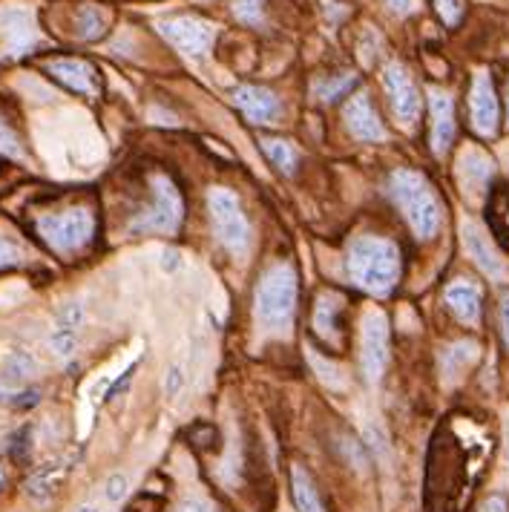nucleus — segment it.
Returning <instances> with one entry per match:
<instances>
[{"instance_id":"obj_1","label":"nucleus","mask_w":509,"mask_h":512,"mask_svg":"<svg viewBox=\"0 0 509 512\" xmlns=\"http://www.w3.org/2000/svg\"><path fill=\"white\" fill-rule=\"evenodd\" d=\"M346 268L357 288L369 291L371 297H386L400 280V251L389 239L360 236L348 245Z\"/></svg>"},{"instance_id":"obj_2","label":"nucleus","mask_w":509,"mask_h":512,"mask_svg":"<svg viewBox=\"0 0 509 512\" xmlns=\"http://www.w3.org/2000/svg\"><path fill=\"white\" fill-rule=\"evenodd\" d=\"M297 311V274L279 262L262 274L256 285V320L271 337H285Z\"/></svg>"},{"instance_id":"obj_3","label":"nucleus","mask_w":509,"mask_h":512,"mask_svg":"<svg viewBox=\"0 0 509 512\" xmlns=\"http://www.w3.org/2000/svg\"><path fill=\"white\" fill-rule=\"evenodd\" d=\"M389 190H392V199L400 205L406 222L412 225V231L420 236V239H432L435 233L440 231V202L435 196V190L429 187V182L415 173V170H397L389 182Z\"/></svg>"},{"instance_id":"obj_4","label":"nucleus","mask_w":509,"mask_h":512,"mask_svg":"<svg viewBox=\"0 0 509 512\" xmlns=\"http://www.w3.org/2000/svg\"><path fill=\"white\" fill-rule=\"evenodd\" d=\"M95 219L87 208H72L64 213H49L38 219V233L44 236L52 251L58 254H75L93 239Z\"/></svg>"},{"instance_id":"obj_5","label":"nucleus","mask_w":509,"mask_h":512,"mask_svg":"<svg viewBox=\"0 0 509 512\" xmlns=\"http://www.w3.org/2000/svg\"><path fill=\"white\" fill-rule=\"evenodd\" d=\"M208 205L216 239L233 254H245L248 242H251V228H248V219L239 208V199L233 196L231 190L216 187V190H210Z\"/></svg>"},{"instance_id":"obj_6","label":"nucleus","mask_w":509,"mask_h":512,"mask_svg":"<svg viewBox=\"0 0 509 512\" xmlns=\"http://www.w3.org/2000/svg\"><path fill=\"white\" fill-rule=\"evenodd\" d=\"M389 363V323L386 314L369 308L360 320V366L371 386L380 383Z\"/></svg>"},{"instance_id":"obj_7","label":"nucleus","mask_w":509,"mask_h":512,"mask_svg":"<svg viewBox=\"0 0 509 512\" xmlns=\"http://www.w3.org/2000/svg\"><path fill=\"white\" fill-rule=\"evenodd\" d=\"M179 222H182V196L170 179L156 176L153 179V205L141 210L130 228L144 233H173L179 228Z\"/></svg>"},{"instance_id":"obj_8","label":"nucleus","mask_w":509,"mask_h":512,"mask_svg":"<svg viewBox=\"0 0 509 512\" xmlns=\"http://www.w3.org/2000/svg\"><path fill=\"white\" fill-rule=\"evenodd\" d=\"M159 32L185 58H193V61L208 58L210 47L216 41V26L202 21V18H170V21H159Z\"/></svg>"},{"instance_id":"obj_9","label":"nucleus","mask_w":509,"mask_h":512,"mask_svg":"<svg viewBox=\"0 0 509 512\" xmlns=\"http://www.w3.org/2000/svg\"><path fill=\"white\" fill-rule=\"evenodd\" d=\"M383 87L392 98L394 116L403 127H415L417 116H420V93H417L415 81L409 78V72L400 64H389L383 70Z\"/></svg>"},{"instance_id":"obj_10","label":"nucleus","mask_w":509,"mask_h":512,"mask_svg":"<svg viewBox=\"0 0 509 512\" xmlns=\"http://www.w3.org/2000/svg\"><path fill=\"white\" fill-rule=\"evenodd\" d=\"M461 236H463V248H466V254L475 259V265L484 271L489 280L492 282L509 280L507 262H504V256L498 254V248L489 242V236L484 233V228H478L475 222H463Z\"/></svg>"},{"instance_id":"obj_11","label":"nucleus","mask_w":509,"mask_h":512,"mask_svg":"<svg viewBox=\"0 0 509 512\" xmlns=\"http://www.w3.org/2000/svg\"><path fill=\"white\" fill-rule=\"evenodd\" d=\"M0 32H3L6 49L12 55H24L26 49L38 41L32 9H26V6H3L0 9Z\"/></svg>"},{"instance_id":"obj_12","label":"nucleus","mask_w":509,"mask_h":512,"mask_svg":"<svg viewBox=\"0 0 509 512\" xmlns=\"http://www.w3.org/2000/svg\"><path fill=\"white\" fill-rule=\"evenodd\" d=\"M469 107H472V127L478 136H495L498 130V101L492 90V78L486 72H478L472 81V95H469Z\"/></svg>"},{"instance_id":"obj_13","label":"nucleus","mask_w":509,"mask_h":512,"mask_svg":"<svg viewBox=\"0 0 509 512\" xmlns=\"http://www.w3.org/2000/svg\"><path fill=\"white\" fill-rule=\"evenodd\" d=\"M346 124L357 141H386V130L366 93L354 95L346 104Z\"/></svg>"},{"instance_id":"obj_14","label":"nucleus","mask_w":509,"mask_h":512,"mask_svg":"<svg viewBox=\"0 0 509 512\" xmlns=\"http://www.w3.org/2000/svg\"><path fill=\"white\" fill-rule=\"evenodd\" d=\"M429 110H432V150L443 156L455 139V107L443 90H429Z\"/></svg>"},{"instance_id":"obj_15","label":"nucleus","mask_w":509,"mask_h":512,"mask_svg":"<svg viewBox=\"0 0 509 512\" xmlns=\"http://www.w3.org/2000/svg\"><path fill=\"white\" fill-rule=\"evenodd\" d=\"M233 101L242 110V116L254 121V124H271L282 113L277 95L271 90H262V87H239L233 93Z\"/></svg>"},{"instance_id":"obj_16","label":"nucleus","mask_w":509,"mask_h":512,"mask_svg":"<svg viewBox=\"0 0 509 512\" xmlns=\"http://www.w3.org/2000/svg\"><path fill=\"white\" fill-rule=\"evenodd\" d=\"M443 297H446V305L452 308V314L458 320L469 323V326H475L481 320V288L475 282H452Z\"/></svg>"},{"instance_id":"obj_17","label":"nucleus","mask_w":509,"mask_h":512,"mask_svg":"<svg viewBox=\"0 0 509 512\" xmlns=\"http://www.w3.org/2000/svg\"><path fill=\"white\" fill-rule=\"evenodd\" d=\"M458 179H461L463 193L469 199H475L486 187V182L492 179V162L486 159L481 150H466L461 162H458Z\"/></svg>"},{"instance_id":"obj_18","label":"nucleus","mask_w":509,"mask_h":512,"mask_svg":"<svg viewBox=\"0 0 509 512\" xmlns=\"http://www.w3.org/2000/svg\"><path fill=\"white\" fill-rule=\"evenodd\" d=\"M49 72L67 84L75 93H95V70L87 61H78V58H55L49 61Z\"/></svg>"},{"instance_id":"obj_19","label":"nucleus","mask_w":509,"mask_h":512,"mask_svg":"<svg viewBox=\"0 0 509 512\" xmlns=\"http://www.w3.org/2000/svg\"><path fill=\"white\" fill-rule=\"evenodd\" d=\"M340 308H343V297L334 294V291H323V294L317 297V305H314V328H317V334L323 337L325 343H331V346L340 343L337 320H334Z\"/></svg>"},{"instance_id":"obj_20","label":"nucleus","mask_w":509,"mask_h":512,"mask_svg":"<svg viewBox=\"0 0 509 512\" xmlns=\"http://www.w3.org/2000/svg\"><path fill=\"white\" fill-rule=\"evenodd\" d=\"M291 489H294V501H297V510L300 512H325L323 501L317 495L314 481L308 478V472L302 466L291 469Z\"/></svg>"},{"instance_id":"obj_21","label":"nucleus","mask_w":509,"mask_h":512,"mask_svg":"<svg viewBox=\"0 0 509 512\" xmlns=\"http://www.w3.org/2000/svg\"><path fill=\"white\" fill-rule=\"evenodd\" d=\"M104 26H107V18L98 6H84L75 18V29L84 41H95L104 35Z\"/></svg>"},{"instance_id":"obj_22","label":"nucleus","mask_w":509,"mask_h":512,"mask_svg":"<svg viewBox=\"0 0 509 512\" xmlns=\"http://www.w3.org/2000/svg\"><path fill=\"white\" fill-rule=\"evenodd\" d=\"M262 150L271 162L277 164L282 173H294L297 167V150L282 139H262Z\"/></svg>"},{"instance_id":"obj_23","label":"nucleus","mask_w":509,"mask_h":512,"mask_svg":"<svg viewBox=\"0 0 509 512\" xmlns=\"http://www.w3.org/2000/svg\"><path fill=\"white\" fill-rule=\"evenodd\" d=\"M478 357V346L475 343H458L443 354V372L458 374L463 366H469Z\"/></svg>"},{"instance_id":"obj_24","label":"nucleus","mask_w":509,"mask_h":512,"mask_svg":"<svg viewBox=\"0 0 509 512\" xmlns=\"http://www.w3.org/2000/svg\"><path fill=\"white\" fill-rule=\"evenodd\" d=\"M32 369H35V360L26 351H12L3 363V377L12 383H21L26 374H32Z\"/></svg>"},{"instance_id":"obj_25","label":"nucleus","mask_w":509,"mask_h":512,"mask_svg":"<svg viewBox=\"0 0 509 512\" xmlns=\"http://www.w3.org/2000/svg\"><path fill=\"white\" fill-rule=\"evenodd\" d=\"M308 360H311L314 372L320 374V380H323L325 386H331V389L346 386V377H343V369H340V366H334V363H328L323 357H317L314 351H308Z\"/></svg>"},{"instance_id":"obj_26","label":"nucleus","mask_w":509,"mask_h":512,"mask_svg":"<svg viewBox=\"0 0 509 512\" xmlns=\"http://www.w3.org/2000/svg\"><path fill=\"white\" fill-rule=\"evenodd\" d=\"M52 487H55V469L47 466V469H41V472L26 484V492H29L35 501H47L49 495H52Z\"/></svg>"},{"instance_id":"obj_27","label":"nucleus","mask_w":509,"mask_h":512,"mask_svg":"<svg viewBox=\"0 0 509 512\" xmlns=\"http://www.w3.org/2000/svg\"><path fill=\"white\" fill-rule=\"evenodd\" d=\"M75 343H78V337H75L72 328L58 326L52 331V337H49V346H52V351H55L58 357H70L72 351H75Z\"/></svg>"},{"instance_id":"obj_28","label":"nucleus","mask_w":509,"mask_h":512,"mask_svg":"<svg viewBox=\"0 0 509 512\" xmlns=\"http://www.w3.org/2000/svg\"><path fill=\"white\" fill-rule=\"evenodd\" d=\"M233 12L242 24H262V0H233Z\"/></svg>"},{"instance_id":"obj_29","label":"nucleus","mask_w":509,"mask_h":512,"mask_svg":"<svg viewBox=\"0 0 509 512\" xmlns=\"http://www.w3.org/2000/svg\"><path fill=\"white\" fill-rule=\"evenodd\" d=\"M351 84H354V75H343V78H334L328 84H317L314 93L320 95L323 101H334V98H340V95L346 93Z\"/></svg>"},{"instance_id":"obj_30","label":"nucleus","mask_w":509,"mask_h":512,"mask_svg":"<svg viewBox=\"0 0 509 512\" xmlns=\"http://www.w3.org/2000/svg\"><path fill=\"white\" fill-rule=\"evenodd\" d=\"M182 389H185V369L182 366H170L167 377H164V395L170 397V400H176V397L182 395Z\"/></svg>"},{"instance_id":"obj_31","label":"nucleus","mask_w":509,"mask_h":512,"mask_svg":"<svg viewBox=\"0 0 509 512\" xmlns=\"http://www.w3.org/2000/svg\"><path fill=\"white\" fill-rule=\"evenodd\" d=\"M84 323V308H81V303H67L64 308H61V314H58V326L61 328H75Z\"/></svg>"},{"instance_id":"obj_32","label":"nucleus","mask_w":509,"mask_h":512,"mask_svg":"<svg viewBox=\"0 0 509 512\" xmlns=\"http://www.w3.org/2000/svg\"><path fill=\"white\" fill-rule=\"evenodd\" d=\"M124 495H127V478H124L121 472L110 475V478H107V484H104V498H107L110 504H118Z\"/></svg>"},{"instance_id":"obj_33","label":"nucleus","mask_w":509,"mask_h":512,"mask_svg":"<svg viewBox=\"0 0 509 512\" xmlns=\"http://www.w3.org/2000/svg\"><path fill=\"white\" fill-rule=\"evenodd\" d=\"M435 6H438L440 18H443L449 26H455L458 21H461L463 0H435Z\"/></svg>"},{"instance_id":"obj_34","label":"nucleus","mask_w":509,"mask_h":512,"mask_svg":"<svg viewBox=\"0 0 509 512\" xmlns=\"http://www.w3.org/2000/svg\"><path fill=\"white\" fill-rule=\"evenodd\" d=\"M0 153H6V156H15V159H21L24 156V150H21V144L15 139V133L0 121Z\"/></svg>"},{"instance_id":"obj_35","label":"nucleus","mask_w":509,"mask_h":512,"mask_svg":"<svg viewBox=\"0 0 509 512\" xmlns=\"http://www.w3.org/2000/svg\"><path fill=\"white\" fill-rule=\"evenodd\" d=\"M21 248L9 239H0V268H9V265H18L21 262Z\"/></svg>"},{"instance_id":"obj_36","label":"nucleus","mask_w":509,"mask_h":512,"mask_svg":"<svg viewBox=\"0 0 509 512\" xmlns=\"http://www.w3.org/2000/svg\"><path fill=\"white\" fill-rule=\"evenodd\" d=\"M176 512H213V507H210V504H205V501H196V498H190V501H185V504H179V510Z\"/></svg>"},{"instance_id":"obj_37","label":"nucleus","mask_w":509,"mask_h":512,"mask_svg":"<svg viewBox=\"0 0 509 512\" xmlns=\"http://www.w3.org/2000/svg\"><path fill=\"white\" fill-rule=\"evenodd\" d=\"M389 6H392L397 15H409V12L417 9V0H389Z\"/></svg>"},{"instance_id":"obj_38","label":"nucleus","mask_w":509,"mask_h":512,"mask_svg":"<svg viewBox=\"0 0 509 512\" xmlns=\"http://www.w3.org/2000/svg\"><path fill=\"white\" fill-rule=\"evenodd\" d=\"M182 265V256L176 254V251H164L162 254V268L164 271H176Z\"/></svg>"},{"instance_id":"obj_39","label":"nucleus","mask_w":509,"mask_h":512,"mask_svg":"<svg viewBox=\"0 0 509 512\" xmlns=\"http://www.w3.org/2000/svg\"><path fill=\"white\" fill-rule=\"evenodd\" d=\"M481 512H507V501L504 498H489Z\"/></svg>"},{"instance_id":"obj_40","label":"nucleus","mask_w":509,"mask_h":512,"mask_svg":"<svg viewBox=\"0 0 509 512\" xmlns=\"http://www.w3.org/2000/svg\"><path fill=\"white\" fill-rule=\"evenodd\" d=\"M501 323H504V340L509 346V297H504V303H501Z\"/></svg>"},{"instance_id":"obj_41","label":"nucleus","mask_w":509,"mask_h":512,"mask_svg":"<svg viewBox=\"0 0 509 512\" xmlns=\"http://www.w3.org/2000/svg\"><path fill=\"white\" fill-rule=\"evenodd\" d=\"M75 512H101L98 510V507H93V504H90V507H78V510Z\"/></svg>"},{"instance_id":"obj_42","label":"nucleus","mask_w":509,"mask_h":512,"mask_svg":"<svg viewBox=\"0 0 509 512\" xmlns=\"http://www.w3.org/2000/svg\"><path fill=\"white\" fill-rule=\"evenodd\" d=\"M507 458H509V441H507Z\"/></svg>"},{"instance_id":"obj_43","label":"nucleus","mask_w":509,"mask_h":512,"mask_svg":"<svg viewBox=\"0 0 509 512\" xmlns=\"http://www.w3.org/2000/svg\"><path fill=\"white\" fill-rule=\"evenodd\" d=\"M507 124H509V121H507Z\"/></svg>"}]
</instances>
